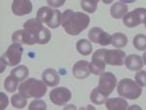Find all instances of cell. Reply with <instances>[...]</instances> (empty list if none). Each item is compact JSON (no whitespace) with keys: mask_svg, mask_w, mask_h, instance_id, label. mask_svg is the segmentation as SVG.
<instances>
[{"mask_svg":"<svg viewBox=\"0 0 146 110\" xmlns=\"http://www.w3.org/2000/svg\"><path fill=\"white\" fill-rule=\"evenodd\" d=\"M23 44L44 45L51 40V31L49 28L43 27L42 23L37 18L29 19L23 23Z\"/></svg>","mask_w":146,"mask_h":110,"instance_id":"6da1fadb","label":"cell"},{"mask_svg":"<svg viewBox=\"0 0 146 110\" xmlns=\"http://www.w3.org/2000/svg\"><path fill=\"white\" fill-rule=\"evenodd\" d=\"M90 17L82 12L66 10L62 13V25L66 33L70 35H78L88 27Z\"/></svg>","mask_w":146,"mask_h":110,"instance_id":"7a4b0ae2","label":"cell"},{"mask_svg":"<svg viewBox=\"0 0 146 110\" xmlns=\"http://www.w3.org/2000/svg\"><path fill=\"white\" fill-rule=\"evenodd\" d=\"M19 93L27 99H40L47 93V85L44 81L29 78L21 83L19 86Z\"/></svg>","mask_w":146,"mask_h":110,"instance_id":"3957f363","label":"cell"},{"mask_svg":"<svg viewBox=\"0 0 146 110\" xmlns=\"http://www.w3.org/2000/svg\"><path fill=\"white\" fill-rule=\"evenodd\" d=\"M118 95L128 99H136L142 93V87L135 81L129 78L122 79L117 87Z\"/></svg>","mask_w":146,"mask_h":110,"instance_id":"277c9868","label":"cell"},{"mask_svg":"<svg viewBox=\"0 0 146 110\" xmlns=\"http://www.w3.org/2000/svg\"><path fill=\"white\" fill-rule=\"evenodd\" d=\"M62 14L58 9H52L50 7H41L36 14V18L41 23H44L51 28H56L62 23Z\"/></svg>","mask_w":146,"mask_h":110,"instance_id":"5b68a950","label":"cell"},{"mask_svg":"<svg viewBox=\"0 0 146 110\" xmlns=\"http://www.w3.org/2000/svg\"><path fill=\"white\" fill-rule=\"evenodd\" d=\"M23 53V48L22 45L14 42L12 45L9 46L6 52L1 56V60H3L9 66H15L20 64L22 60Z\"/></svg>","mask_w":146,"mask_h":110,"instance_id":"8992f818","label":"cell"},{"mask_svg":"<svg viewBox=\"0 0 146 110\" xmlns=\"http://www.w3.org/2000/svg\"><path fill=\"white\" fill-rule=\"evenodd\" d=\"M146 21V9L137 8L127 13L123 18V23L127 27H135L144 23Z\"/></svg>","mask_w":146,"mask_h":110,"instance_id":"52a82bcc","label":"cell"},{"mask_svg":"<svg viewBox=\"0 0 146 110\" xmlns=\"http://www.w3.org/2000/svg\"><path fill=\"white\" fill-rule=\"evenodd\" d=\"M117 85V78L111 72H103L100 74L98 80V88L105 95H109Z\"/></svg>","mask_w":146,"mask_h":110,"instance_id":"ba28073f","label":"cell"},{"mask_svg":"<svg viewBox=\"0 0 146 110\" xmlns=\"http://www.w3.org/2000/svg\"><path fill=\"white\" fill-rule=\"evenodd\" d=\"M106 49H100L93 54L92 62L90 64V70L94 75H100L105 71L106 62L104 60V54Z\"/></svg>","mask_w":146,"mask_h":110,"instance_id":"9c48e42d","label":"cell"},{"mask_svg":"<svg viewBox=\"0 0 146 110\" xmlns=\"http://www.w3.org/2000/svg\"><path fill=\"white\" fill-rule=\"evenodd\" d=\"M71 92L63 87L55 88L50 92V99L54 104L62 106L71 99Z\"/></svg>","mask_w":146,"mask_h":110,"instance_id":"30bf717a","label":"cell"},{"mask_svg":"<svg viewBox=\"0 0 146 110\" xmlns=\"http://www.w3.org/2000/svg\"><path fill=\"white\" fill-rule=\"evenodd\" d=\"M89 39L96 44H100L101 46H108L111 44V35L100 27H93L88 33Z\"/></svg>","mask_w":146,"mask_h":110,"instance_id":"8fae6325","label":"cell"},{"mask_svg":"<svg viewBox=\"0 0 146 110\" xmlns=\"http://www.w3.org/2000/svg\"><path fill=\"white\" fill-rule=\"evenodd\" d=\"M125 58L126 53L120 49L106 50L104 54V60L109 65H123L125 64Z\"/></svg>","mask_w":146,"mask_h":110,"instance_id":"7c38bea8","label":"cell"},{"mask_svg":"<svg viewBox=\"0 0 146 110\" xmlns=\"http://www.w3.org/2000/svg\"><path fill=\"white\" fill-rule=\"evenodd\" d=\"M12 12L14 15L22 17L32 12V3L30 0H13Z\"/></svg>","mask_w":146,"mask_h":110,"instance_id":"4fadbf2b","label":"cell"},{"mask_svg":"<svg viewBox=\"0 0 146 110\" xmlns=\"http://www.w3.org/2000/svg\"><path fill=\"white\" fill-rule=\"evenodd\" d=\"M90 62L87 60H79L73 65L72 74L76 79L83 80L90 75Z\"/></svg>","mask_w":146,"mask_h":110,"instance_id":"5bb4252c","label":"cell"},{"mask_svg":"<svg viewBox=\"0 0 146 110\" xmlns=\"http://www.w3.org/2000/svg\"><path fill=\"white\" fill-rule=\"evenodd\" d=\"M42 80L49 87H56L60 84V78L58 73L53 68H47L42 73Z\"/></svg>","mask_w":146,"mask_h":110,"instance_id":"9a60e30c","label":"cell"},{"mask_svg":"<svg viewBox=\"0 0 146 110\" xmlns=\"http://www.w3.org/2000/svg\"><path fill=\"white\" fill-rule=\"evenodd\" d=\"M143 64H144V62H143L141 57L135 55V54L128 56L125 60V65L131 71H138L143 67Z\"/></svg>","mask_w":146,"mask_h":110,"instance_id":"2e32d148","label":"cell"},{"mask_svg":"<svg viewBox=\"0 0 146 110\" xmlns=\"http://www.w3.org/2000/svg\"><path fill=\"white\" fill-rule=\"evenodd\" d=\"M105 106L108 110H125L129 108L128 101L122 97L109 99L105 101Z\"/></svg>","mask_w":146,"mask_h":110,"instance_id":"e0dca14e","label":"cell"},{"mask_svg":"<svg viewBox=\"0 0 146 110\" xmlns=\"http://www.w3.org/2000/svg\"><path fill=\"white\" fill-rule=\"evenodd\" d=\"M128 9L129 8L126 3L118 1L115 4H113L112 7L110 8V15L114 19H117V20L118 19H122L128 13Z\"/></svg>","mask_w":146,"mask_h":110,"instance_id":"ac0fdd59","label":"cell"},{"mask_svg":"<svg viewBox=\"0 0 146 110\" xmlns=\"http://www.w3.org/2000/svg\"><path fill=\"white\" fill-rule=\"evenodd\" d=\"M111 44L115 48H124L128 44V37L121 32H115L111 35Z\"/></svg>","mask_w":146,"mask_h":110,"instance_id":"d6986e66","label":"cell"},{"mask_svg":"<svg viewBox=\"0 0 146 110\" xmlns=\"http://www.w3.org/2000/svg\"><path fill=\"white\" fill-rule=\"evenodd\" d=\"M76 48H77L78 53L83 56L91 55L92 51H93L92 43L89 40H86V39H80L76 44Z\"/></svg>","mask_w":146,"mask_h":110,"instance_id":"ffe728a7","label":"cell"},{"mask_svg":"<svg viewBox=\"0 0 146 110\" xmlns=\"http://www.w3.org/2000/svg\"><path fill=\"white\" fill-rule=\"evenodd\" d=\"M29 70L25 65H19V66L15 67L13 70H11V74L15 77L19 82L25 81L27 78Z\"/></svg>","mask_w":146,"mask_h":110,"instance_id":"44dd1931","label":"cell"},{"mask_svg":"<svg viewBox=\"0 0 146 110\" xmlns=\"http://www.w3.org/2000/svg\"><path fill=\"white\" fill-rule=\"evenodd\" d=\"M108 95H103L102 93L100 92V88H96L92 91L91 95H90V99L93 103L98 104V105H101L103 103H105V101L107 100Z\"/></svg>","mask_w":146,"mask_h":110,"instance_id":"7402d4cb","label":"cell"},{"mask_svg":"<svg viewBox=\"0 0 146 110\" xmlns=\"http://www.w3.org/2000/svg\"><path fill=\"white\" fill-rule=\"evenodd\" d=\"M27 97H25L23 95H22L20 93H15V95H13L11 97V103L15 108L22 109L27 106Z\"/></svg>","mask_w":146,"mask_h":110,"instance_id":"603a6c76","label":"cell"},{"mask_svg":"<svg viewBox=\"0 0 146 110\" xmlns=\"http://www.w3.org/2000/svg\"><path fill=\"white\" fill-rule=\"evenodd\" d=\"M18 83L19 81L15 78L12 74L7 76V78L4 81V88L6 89L7 92L9 93H15L18 89Z\"/></svg>","mask_w":146,"mask_h":110,"instance_id":"cb8c5ba5","label":"cell"},{"mask_svg":"<svg viewBox=\"0 0 146 110\" xmlns=\"http://www.w3.org/2000/svg\"><path fill=\"white\" fill-rule=\"evenodd\" d=\"M100 0H81V7L87 13H95Z\"/></svg>","mask_w":146,"mask_h":110,"instance_id":"d4e9b609","label":"cell"},{"mask_svg":"<svg viewBox=\"0 0 146 110\" xmlns=\"http://www.w3.org/2000/svg\"><path fill=\"white\" fill-rule=\"evenodd\" d=\"M133 47L138 51L146 50V35L137 34L133 38Z\"/></svg>","mask_w":146,"mask_h":110,"instance_id":"484cf974","label":"cell"},{"mask_svg":"<svg viewBox=\"0 0 146 110\" xmlns=\"http://www.w3.org/2000/svg\"><path fill=\"white\" fill-rule=\"evenodd\" d=\"M135 82L138 83L141 87H146V71L145 70H141V71H137L135 75Z\"/></svg>","mask_w":146,"mask_h":110,"instance_id":"4316f807","label":"cell"},{"mask_svg":"<svg viewBox=\"0 0 146 110\" xmlns=\"http://www.w3.org/2000/svg\"><path fill=\"white\" fill-rule=\"evenodd\" d=\"M30 110H33V109H46L47 108V104L45 101L41 99H35L33 101L30 102L29 107H28Z\"/></svg>","mask_w":146,"mask_h":110,"instance_id":"83f0119b","label":"cell"},{"mask_svg":"<svg viewBox=\"0 0 146 110\" xmlns=\"http://www.w3.org/2000/svg\"><path fill=\"white\" fill-rule=\"evenodd\" d=\"M65 1L66 0H47V3H48V5L52 7V8H60V7H62L63 4L65 3Z\"/></svg>","mask_w":146,"mask_h":110,"instance_id":"f1b7e54d","label":"cell"},{"mask_svg":"<svg viewBox=\"0 0 146 110\" xmlns=\"http://www.w3.org/2000/svg\"><path fill=\"white\" fill-rule=\"evenodd\" d=\"M0 109L3 110L5 109L9 104V99L7 95L4 93H0Z\"/></svg>","mask_w":146,"mask_h":110,"instance_id":"f546056e","label":"cell"},{"mask_svg":"<svg viewBox=\"0 0 146 110\" xmlns=\"http://www.w3.org/2000/svg\"><path fill=\"white\" fill-rule=\"evenodd\" d=\"M121 2H124V3H133L136 0H120Z\"/></svg>","mask_w":146,"mask_h":110,"instance_id":"4dcf8cb0","label":"cell"},{"mask_svg":"<svg viewBox=\"0 0 146 110\" xmlns=\"http://www.w3.org/2000/svg\"><path fill=\"white\" fill-rule=\"evenodd\" d=\"M112 1L113 0H102V2L104 4H110V3H112Z\"/></svg>","mask_w":146,"mask_h":110,"instance_id":"1f68e13d","label":"cell"},{"mask_svg":"<svg viewBox=\"0 0 146 110\" xmlns=\"http://www.w3.org/2000/svg\"><path fill=\"white\" fill-rule=\"evenodd\" d=\"M142 58H143V62H144V64H146V52H145L144 54H143Z\"/></svg>","mask_w":146,"mask_h":110,"instance_id":"d6a6232c","label":"cell"},{"mask_svg":"<svg viewBox=\"0 0 146 110\" xmlns=\"http://www.w3.org/2000/svg\"><path fill=\"white\" fill-rule=\"evenodd\" d=\"M68 108H75V106H73V105H70V106H65V107H64V109H65V110L68 109Z\"/></svg>","mask_w":146,"mask_h":110,"instance_id":"836d02e7","label":"cell"},{"mask_svg":"<svg viewBox=\"0 0 146 110\" xmlns=\"http://www.w3.org/2000/svg\"><path fill=\"white\" fill-rule=\"evenodd\" d=\"M133 108H138V109H141V107H139V106H131V107H129V109H133Z\"/></svg>","mask_w":146,"mask_h":110,"instance_id":"e575fe53","label":"cell"},{"mask_svg":"<svg viewBox=\"0 0 146 110\" xmlns=\"http://www.w3.org/2000/svg\"><path fill=\"white\" fill-rule=\"evenodd\" d=\"M144 27H145V28H146V21H145V23H144Z\"/></svg>","mask_w":146,"mask_h":110,"instance_id":"d590c367","label":"cell"}]
</instances>
